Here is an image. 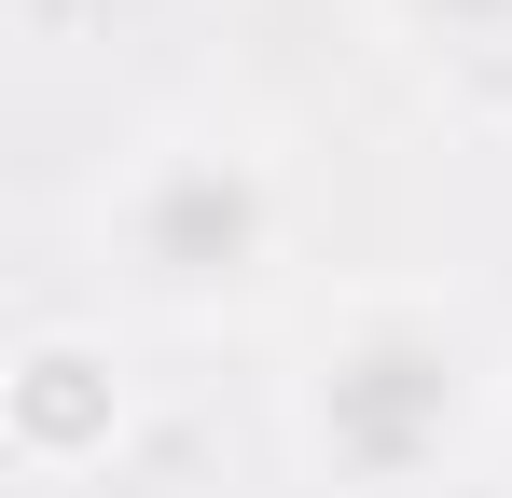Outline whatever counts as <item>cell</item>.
<instances>
[{
	"label": "cell",
	"mask_w": 512,
	"mask_h": 498,
	"mask_svg": "<svg viewBox=\"0 0 512 498\" xmlns=\"http://www.w3.org/2000/svg\"><path fill=\"white\" fill-rule=\"evenodd\" d=\"M512 402V374L485 360V332L429 291H346L305 374H291V443L305 471L346 498H416L429 471H457V443Z\"/></svg>",
	"instance_id": "1"
},
{
	"label": "cell",
	"mask_w": 512,
	"mask_h": 498,
	"mask_svg": "<svg viewBox=\"0 0 512 498\" xmlns=\"http://www.w3.org/2000/svg\"><path fill=\"white\" fill-rule=\"evenodd\" d=\"M291 249V180L263 139L236 125H180V139H139L125 180L97 194V263L167 305V319H208V305H250Z\"/></svg>",
	"instance_id": "2"
},
{
	"label": "cell",
	"mask_w": 512,
	"mask_h": 498,
	"mask_svg": "<svg viewBox=\"0 0 512 498\" xmlns=\"http://www.w3.org/2000/svg\"><path fill=\"white\" fill-rule=\"evenodd\" d=\"M402 28H416L429 56H471V70H499L512 56V0H388Z\"/></svg>",
	"instance_id": "3"
}]
</instances>
